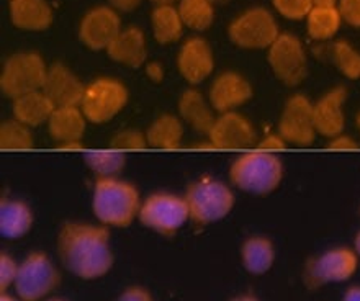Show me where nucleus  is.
<instances>
[{"instance_id": "nucleus-1", "label": "nucleus", "mask_w": 360, "mask_h": 301, "mask_svg": "<svg viewBox=\"0 0 360 301\" xmlns=\"http://www.w3.org/2000/svg\"><path fill=\"white\" fill-rule=\"evenodd\" d=\"M110 229L103 224L69 222L61 226L56 239L59 262L81 280H98L113 269Z\"/></svg>"}, {"instance_id": "nucleus-2", "label": "nucleus", "mask_w": 360, "mask_h": 301, "mask_svg": "<svg viewBox=\"0 0 360 301\" xmlns=\"http://www.w3.org/2000/svg\"><path fill=\"white\" fill-rule=\"evenodd\" d=\"M143 200L133 184L120 177L97 179L92 192V212L107 228H128L138 219Z\"/></svg>"}, {"instance_id": "nucleus-3", "label": "nucleus", "mask_w": 360, "mask_h": 301, "mask_svg": "<svg viewBox=\"0 0 360 301\" xmlns=\"http://www.w3.org/2000/svg\"><path fill=\"white\" fill-rule=\"evenodd\" d=\"M282 179V159L269 150H249L238 155L229 167V180L234 187L259 197L272 193Z\"/></svg>"}, {"instance_id": "nucleus-4", "label": "nucleus", "mask_w": 360, "mask_h": 301, "mask_svg": "<svg viewBox=\"0 0 360 301\" xmlns=\"http://www.w3.org/2000/svg\"><path fill=\"white\" fill-rule=\"evenodd\" d=\"M185 200L188 203L190 222L207 226L221 222L234 208L233 190L221 180L213 177H202L187 187Z\"/></svg>"}, {"instance_id": "nucleus-5", "label": "nucleus", "mask_w": 360, "mask_h": 301, "mask_svg": "<svg viewBox=\"0 0 360 301\" xmlns=\"http://www.w3.org/2000/svg\"><path fill=\"white\" fill-rule=\"evenodd\" d=\"M359 255L351 248H333L304 262L303 283L309 290L351 280L359 269Z\"/></svg>"}, {"instance_id": "nucleus-6", "label": "nucleus", "mask_w": 360, "mask_h": 301, "mask_svg": "<svg viewBox=\"0 0 360 301\" xmlns=\"http://www.w3.org/2000/svg\"><path fill=\"white\" fill-rule=\"evenodd\" d=\"M61 285V274L49 255L43 250H33L20 262L15 295L22 301H41Z\"/></svg>"}, {"instance_id": "nucleus-7", "label": "nucleus", "mask_w": 360, "mask_h": 301, "mask_svg": "<svg viewBox=\"0 0 360 301\" xmlns=\"http://www.w3.org/2000/svg\"><path fill=\"white\" fill-rule=\"evenodd\" d=\"M138 219L153 233L171 238L190 222L188 203L185 197L171 192L151 193L143 200Z\"/></svg>"}, {"instance_id": "nucleus-8", "label": "nucleus", "mask_w": 360, "mask_h": 301, "mask_svg": "<svg viewBox=\"0 0 360 301\" xmlns=\"http://www.w3.org/2000/svg\"><path fill=\"white\" fill-rule=\"evenodd\" d=\"M48 68L37 53H17L4 64L0 74V90L5 97L18 98L30 92L41 90Z\"/></svg>"}, {"instance_id": "nucleus-9", "label": "nucleus", "mask_w": 360, "mask_h": 301, "mask_svg": "<svg viewBox=\"0 0 360 301\" xmlns=\"http://www.w3.org/2000/svg\"><path fill=\"white\" fill-rule=\"evenodd\" d=\"M128 103V89L117 79L100 77L86 85L81 107L87 122L103 124L112 122Z\"/></svg>"}, {"instance_id": "nucleus-10", "label": "nucleus", "mask_w": 360, "mask_h": 301, "mask_svg": "<svg viewBox=\"0 0 360 301\" xmlns=\"http://www.w3.org/2000/svg\"><path fill=\"white\" fill-rule=\"evenodd\" d=\"M228 34L238 48L269 49L280 32L274 15L267 8L254 7L233 20Z\"/></svg>"}, {"instance_id": "nucleus-11", "label": "nucleus", "mask_w": 360, "mask_h": 301, "mask_svg": "<svg viewBox=\"0 0 360 301\" xmlns=\"http://www.w3.org/2000/svg\"><path fill=\"white\" fill-rule=\"evenodd\" d=\"M269 66L280 82L300 85L308 75V59L302 41L290 33H280L269 48Z\"/></svg>"}, {"instance_id": "nucleus-12", "label": "nucleus", "mask_w": 360, "mask_h": 301, "mask_svg": "<svg viewBox=\"0 0 360 301\" xmlns=\"http://www.w3.org/2000/svg\"><path fill=\"white\" fill-rule=\"evenodd\" d=\"M278 134L287 144L309 146L314 143L318 133L314 128L313 102L307 95L295 94L283 105L278 120Z\"/></svg>"}, {"instance_id": "nucleus-13", "label": "nucleus", "mask_w": 360, "mask_h": 301, "mask_svg": "<svg viewBox=\"0 0 360 301\" xmlns=\"http://www.w3.org/2000/svg\"><path fill=\"white\" fill-rule=\"evenodd\" d=\"M207 136L213 149L231 150L254 146L257 133L252 127L251 120L244 117V115L238 112H226L218 113Z\"/></svg>"}, {"instance_id": "nucleus-14", "label": "nucleus", "mask_w": 360, "mask_h": 301, "mask_svg": "<svg viewBox=\"0 0 360 301\" xmlns=\"http://www.w3.org/2000/svg\"><path fill=\"white\" fill-rule=\"evenodd\" d=\"M122 32V22L112 7H95L84 15L79 25V39L92 51H107Z\"/></svg>"}, {"instance_id": "nucleus-15", "label": "nucleus", "mask_w": 360, "mask_h": 301, "mask_svg": "<svg viewBox=\"0 0 360 301\" xmlns=\"http://www.w3.org/2000/svg\"><path fill=\"white\" fill-rule=\"evenodd\" d=\"M252 85L234 71L221 72L210 85L208 100L217 113L236 112L252 98Z\"/></svg>"}, {"instance_id": "nucleus-16", "label": "nucleus", "mask_w": 360, "mask_h": 301, "mask_svg": "<svg viewBox=\"0 0 360 301\" xmlns=\"http://www.w3.org/2000/svg\"><path fill=\"white\" fill-rule=\"evenodd\" d=\"M347 98V89L339 85L328 90L318 102L313 103V118L316 133L324 138H336L342 134L346 127L344 103Z\"/></svg>"}, {"instance_id": "nucleus-17", "label": "nucleus", "mask_w": 360, "mask_h": 301, "mask_svg": "<svg viewBox=\"0 0 360 301\" xmlns=\"http://www.w3.org/2000/svg\"><path fill=\"white\" fill-rule=\"evenodd\" d=\"M179 72L190 85H198L212 75L214 69L213 51L207 39L190 38L177 54Z\"/></svg>"}, {"instance_id": "nucleus-18", "label": "nucleus", "mask_w": 360, "mask_h": 301, "mask_svg": "<svg viewBox=\"0 0 360 301\" xmlns=\"http://www.w3.org/2000/svg\"><path fill=\"white\" fill-rule=\"evenodd\" d=\"M43 92L54 103V107H79L82 102L86 85L76 74L61 63L48 68L46 80H44Z\"/></svg>"}, {"instance_id": "nucleus-19", "label": "nucleus", "mask_w": 360, "mask_h": 301, "mask_svg": "<svg viewBox=\"0 0 360 301\" xmlns=\"http://www.w3.org/2000/svg\"><path fill=\"white\" fill-rule=\"evenodd\" d=\"M107 54L115 63L138 69L146 63L148 49L144 34L138 27L123 28L113 43L107 48Z\"/></svg>"}, {"instance_id": "nucleus-20", "label": "nucleus", "mask_w": 360, "mask_h": 301, "mask_svg": "<svg viewBox=\"0 0 360 301\" xmlns=\"http://www.w3.org/2000/svg\"><path fill=\"white\" fill-rule=\"evenodd\" d=\"M177 108L179 118L182 120L184 123L190 124V128L198 133L208 134V132L213 127L214 120H217V115H214V110L212 107V103H210V100L205 98L203 95L195 89H187L182 95H180Z\"/></svg>"}, {"instance_id": "nucleus-21", "label": "nucleus", "mask_w": 360, "mask_h": 301, "mask_svg": "<svg viewBox=\"0 0 360 301\" xmlns=\"http://www.w3.org/2000/svg\"><path fill=\"white\" fill-rule=\"evenodd\" d=\"M46 124L49 136L56 144L82 141L87 128V118L81 107H58Z\"/></svg>"}, {"instance_id": "nucleus-22", "label": "nucleus", "mask_w": 360, "mask_h": 301, "mask_svg": "<svg viewBox=\"0 0 360 301\" xmlns=\"http://www.w3.org/2000/svg\"><path fill=\"white\" fill-rule=\"evenodd\" d=\"M10 18L20 30L43 32L51 27L53 10L46 0H13L10 2Z\"/></svg>"}, {"instance_id": "nucleus-23", "label": "nucleus", "mask_w": 360, "mask_h": 301, "mask_svg": "<svg viewBox=\"0 0 360 301\" xmlns=\"http://www.w3.org/2000/svg\"><path fill=\"white\" fill-rule=\"evenodd\" d=\"M12 102L13 118L30 128H38L41 124H46L53 112L56 110L54 103L48 98V95L43 90L22 95V97L12 100Z\"/></svg>"}, {"instance_id": "nucleus-24", "label": "nucleus", "mask_w": 360, "mask_h": 301, "mask_svg": "<svg viewBox=\"0 0 360 301\" xmlns=\"http://www.w3.org/2000/svg\"><path fill=\"white\" fill-rule=\"evenodd\" d=\"M34 222L32 208L22 200L7 198L0 203V234L5 239H20L27 236Z\"/></svg>"}, {"instance_id": "nucleus-25", "label": "nucleus", "mask_w": 360, "mask_h": 301, "mask_svg": "<svg viewBox=\"0 0 360 301\" xmlns=\"http://www.w3.org/2000/svg\"><path fill=\"white\" fill-rule=\"evenodd\" d=\"M275 262L274 243L266 236H251L241 245V264L248 274L266 275Z\"/></svg>"}, {"instance_id": "nucleus-26", "label": "nucleus", "mask_w": 360, "mask_h": 301, "mask_svg": "<svg viewBox=\"0 0 360 301\" xmlns=\"http://www.w3.org/2000/svg\"><path fill=\"white\" fill-rule=\"evenodd\" d=\"M148 146L162 150L179 149L184 139V122L176 115L164 113L149 124L146 132Z\"/></svg>"}, {"instance_id": "nucleus-27", "label": "nucleus", "mask_w": 360, "mask_h": 301, "mask_svg": "<svg viewBox=\"0 0 360 301\" xmlns=\"http://www.w3.org/2000/svg\"><path fill=\"white\" fill-rule=\"evenodd\" d=\"M153 34L158 43L171 44L182 37L184 22L174 5H158L151 13Z\"/></svg>"}, {"instance_id": "nucleus-28", "label": "nucleus", "mask_w": 360, "mask_h": 301, "mask_svg": "<svg viewBox=\"0 0 360 301\" xmlns=\"http://www.w3.org/2000/svg\"><path fill=\"white\" fill-rule=\"evenodd\" d=\"M84 162L97 179L118 177L127 165V154L122 150H89L84 154Z\"/></svg>"}, {"instance_id": "nucleus-29", "label": "nucleus", "mask_w": 360, "mask_h": 301, "mask_svg": "<svg viewBox=\"0 0 360 301\" xmlns=\"http://www.w3.org/2000/svg\"><path fill=\"white\" fill-rule=\"evenodd\" d=\"M341 22L342 20L338 12V7L314 5L307 17L308 34L316 41H326L338 33Z\"/></svg>"}, {"instance_id": "nucleus-30", "label": "nucleus", "mask_w": 360, "mask_h": 301, "mask_svg": "<svg viewBox=\"0 0 360 301\" xmlns=\"http://www.w3.org/2000/svg\"><path fill=\"white\" fill-rule=\"evenodd\" d=\"M177 10L184 27L197 30V32H203L212 27L214 20V7L208 0H180Z\"/></svg>"}, {"instance_id": "nucleus-31", "label": "nucleus", "mask_w": 360, "mask_h": 301, "mask_svg": "<svg viewBox=\"0 0 360 301\" xmlns=\"http://www.w3.org/2000/svg\"><path fill=\"white\" fill-rule=\"evenodd\" d=\"M34 146L32 128L18 120H7L0 124V148L4 150H28Z\"/></svg>"}, {"instance_id": "nucleus-32", "label": "nucleus", "mask_w": 360, "mask_h": 301, "mask_svg": "<svg viewBox=\"0 0 360 301\" xmlns=\"http://www.w3.org/2000/svg\"><path fill=\"white\" fill-rule=\"evenodd\" d=\"M331 59L342 75L347 79H360V53L347 41H336L331 46Z\"/></svg>"}, {"instance_id": "nucleus-33", "label": "nucleus", "mask_w": 360, "mask_h": 301, "mask_svg": "<svg viewBox=\"0 0 360 301\" xmlns=\"http://www.w3.org/2000/svg\"><path fill=\"white\" fill-rule=\"evenodd\" d=\"M110 148L122 150V153H124V150L146 149L149 148L146 133L136 132V129H123V132L113 134L112 139H110Z\"/></svg>"}, {"instance_id": "nucleus-34", "label": "nucleus", "mask_w": 360, "mask_h": 301, "mask_svg": "<svg viewBox=\"0 0 360 301\" xmlns=\"http://www.w3.org/2000/svg\"><path fill=\"white\" fill-rule=\"evenodd\" d=\"M274 7L288 20H303L314 7L313 0H274Z\"/></svg>"}, {"instance_id": "nucleus-35", "label": "nucleus", "mask_w": 360, "mask_h": 301, "mask_svg": "<svg viewBox=\"0 0 360 301\" xmlns=\"http://www.w3.org/2000/svg\"><path fill=\"white\" fill-rule=\"evenodd\" d=\"M20 270V264L7 252L0 254V293H5L13 287Z\"/></svg>"}, {"instance_id": "nucleus-36", "label": "nucleus", "mask_w": 360, "mask_h": 301, "mask_svg": "<svg viewBox=\"0 0 360 301\" xmlns=\"http://www.w3.org/2000/svg\"><path fill=\"white\" fill-rule=\"evenodd\" d=\"M338 12L342 22L360 28V0H339Z\"/></svg>"}, {"instance_id": "nucleus-37", "label": "nucleus", "mask_w": 360, "mask_h": 301, "mask_svg": "<svg viewBox=\"0 0 360 301\" xmlns=\"http://www.w3.org/2000/svg\"><path fill=\"white\" fill-rule=\"evenodd\" d=\"M115 301H154V298L148 288L139 287V285H131V287L124 288L115 298Z\"/></svg>"}, {"instance_id": "nucleus-38", "label": "nucleus", "mask_w": 360, "mask_h": 301, "mask_svg": "<svg viewBox=\"0 0 360 301\" xmlns=\"http://www.w3.org/2000/svg\"><path fill=\"white\" fill-rule=\"evenodd\" d=\"M287 146V141L280 136L278 133H270L262 138V141L257 144V149L261 150H269V153H274V150H282Z\"/></svg>"}, {"instance_id": "nucleus-39", "label": "nucleus", "mask_w": 360, "mask_h": 301, "mask_svg": "<svg viewBox=\"0 0 360 301\" xmlns=\"http://www.w3.org/2000/svg\"><path fill=\"white\" fill-rule=\"evenodd\" d=\"M328 146L333 150H354L359 149L360 144L352 136H349V134H339V136L329 141Z\"/></svg>"}, {"instance_id": "nucleus-40", "label": "nucleus", "mask_w": 360, "mask_h": 301, "mask_svg": "<svg viewBox=\"0 0 360 301\" xmlns=\"http://www.w3.org/2000/svg\"><path fill=\"white\" fill-rule=\"evenodd\" d=\"M146 77L151 80V82L159 84L164 79V68L159 63H149L146 66Z\"/></svg>"}, {"instance_id": "nucleus-41", "label": "nucleus", "mask_w": 360, "mask_h": 301, "mask_svg": "<svg viewBox=\"0 0 360 301\" xmlns=\"http://www.w3.org/2000/svg\"><path fill=\"white\" fill-rule=\"evenodd\" d=\"M112 8L120 10V12H133L134 8L141 4V0H108Z\"/></svg>"}, {"instance_id": "nucleus-42", "label": "nucleus", "mask_w": 360, "mask_h": 301, "mask_svg": "<svg viewBox=\"0 0 360 301\" xmlns=\"http://www.w3.org/2000/svg\"><path fill=\"white\" fill-rule=\"evenodd\" d=\"M342 301H360V287L359 285H354V287H349L344 293Z\"/></svg>"}, {"instance_id": "nucleus-43", "label": "nucleus", "mask_w": 360, "mask_h": 301, "mask_svg": "<svg viewBox=\"0 0 360 301\" xmlns=\"http://www.w3.org/2000/svg\"><path fill=\"white\" fill-rule=\"evenodd\" d=\"M56 148L59 150H81L84 148V144L82 141H69V143L56 144Z\"/></svg>"}, {"instance_id": "nucleus-44", "label": "nucleus", "mask_w": 360, "mask_h": 301, "mask_svg": "<svg viewBox=\"0 0 360 301\" xmlns=\"http://www.w3.org/2000/svg\"><path fill=\"white\" fill-rule=\"evenodd\" d=\"M229 301H259L257 297H254L251 293H243V295H238V297L231 298Z\"/></svg>"}, {"instance_id": "nucleus-45", "label": "nucleus", "mask_w": 360, "mask_h": 301, "mask_svg": "<svg viewBox=\"0 0 360 301\" xmlns=\"http://www.w3.org/2000/svg\"><path fill=\"white\" fill-rule=\"evenodd\" d=\"M339 0H313L314 5H321V7H336Z\"/></svg>"}, {"instance_id": "nucleus-46", "label": "nucleus", "mask_w": 360, "mask_h": 301, "mask_svg": "<svg viewBox=\"0 0 360 301\" xmlns=\"http://www.w3.org/2000/svg\"><path fill=\"white\" fill-rule=\"evenodd\" d=\"M0 301H22L18 297H12V295H8L7 292L5 293H0Z\"/></svg>"}, {"instance_id": "nucleus-47", "label": "nucleus", "mask_w": 360, "mask_h": 301, "mask_svg": "<svg viewBox=\"0 0 360 301\" xmlns=\"http://www.w3.org/2000/svg\"><path fill=\"white\" fill-rule=\"evenodd\" d=\"M354 250H356L360 257V231L356 234V238H354Z\"/></svg>"}, {"instance_id": "nucleus-48", "label": "nucleus", "mask_w": 360, "mask_h": 301, "mask_svg": "<svg viewBox=\"0 0 360 301\" xmlns=\"http://www.w3.org/2000/svg\"><path fill=\"white\" fill-rule=\"evenodd\" d=\"M151 2L156 4V7H158V5H174L177 0H151Z\"/></svg>"}, {"instance_id": "nucleus-49", "label": "nucleus", "mask_w": 360, "mask_h": 301, "mask_svg": "<svg viewBox=\"0 0 360 301\" xmlns=\"http://www.w3.org/2000/svg\"><path fill=\"white\" fill-rule=\"evenodd\" d=\"M208 2L212 4L213 7H214V5H223V4H226V2H229V0H208Z\"/></svg>"}, {"instance_id": "nucleus-50", "label": "nucleus", "mask_w": 360, "mask_h": 301, "mask_svg": "<svg viewBox=\"0 0 360 301\" xmlns=\"http://www.w3.org/2000/svg\"><path fill=\"white\" fill-rule=\"evenodd\" d=\"M48 301H66V300H61V298H53V300H48Z\"/></svg>"}, {"instance_id": "nucleus-51", "label": "nucleus", "mask_w": 360, "mask_h": 301, "mask_svg": "<svg viewBox=\"0 0 360 301\" xmlns=\"http://www.w3.org/2000/svg\"><path fill=\"white\" fill-rule=\"evenodd\" d=\"M357 123H359V129H360V115H359V118H357Z\"/></svg>"}, {"instance_id": "nucleus-52", "label": "nucleus", "mask_w": 360, "mask_h": 301, "mask_svg": "<svg viewBox=\"0 0 360 301\" xmlns=\"http://www.w3.org/2000/svg\"><path fill=\"white\" fill-rule=\"evenodd\" d=\"M10 2H13V0H10Z\"/></svg>"}]
</instances>
